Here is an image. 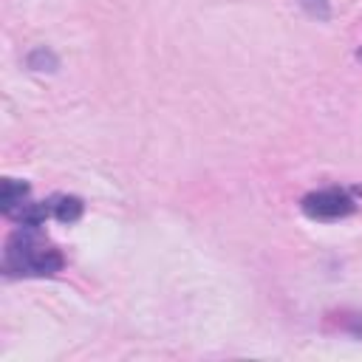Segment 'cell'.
<instances>
[{
    "instance_id": "cell-1",
    "label": "cell",
    "mask_w": 362,
    "mask_h": 362,
    "mask_svg": "<svg viewBox=\"0 0 362 362\" xmlns=\"http://www.w3.org/2000/svg\"><path fill=\"white\" fill-rule=\"evenodd\" d=\"M3 269L17 277H45L62 269V255L40 235V226L23 223V229H17L6 243Z\"/></svg>"
},
{
    "instance_id": "cell-2",
    "label": "cell",
    "mask_w": 362,
    "mask_h": 362,
    "mask_svg": "<svg viewBox=\"0 0 362 362\" xmlns=\"http://www.w3.org/2000/svg\"><path fill=\"white\" fill-rule=\"evenodd\" d=\"M356 209L354 198L345 192V189H317V192H308L303 198V212L314 221H337V218H345Z\"/></svg>"
},
{
    "instance_id": "cell-3",
    "label": "cell",
    "mask_w": 362,
    "mask_h": 362,
    "mask_svg": "<svg viewBox=\"0 0 362 362\" xmlns=\"http://www.w3.org/2000/svg\"><path fill=\"white\" fill-rule=\"evenodd\" d=\"M3 212L8 215V218H17L20 215V209L25 206V201H28V187L23 184V181H14V178H8L6 184H3Z\"/></svg>"
},
{
    "instance_id": "cell-4",
    "label": "cell",
    "mask_w": 362,
    "mask_h": 362,
    "mask_svg": "<svg viewBox=\"0 0 362 362\" xmlns=\"http://www.w3.org/2000/svg\"><path fill=\"white\" fill-rule=\"evenodd\" d=\"M48 204H51V215L57 221H62V223H74L82 215V201L74 198V195H57Z\"/></svg>"
},
{
    "instance_id": "cell-5",
    "label": "cell",
    "mask_w": 362,
    "mask_h": 362,
    "mask_svg": "<svg viewBox=\"0 0 362 362\" xmlns=\"http://www.w3.org/2000/svg\"><path fill=\"white\" fill-rule=\"evenodd\" d=\"M28 65H31L34 71H54V68H57V57H54L51 51H45V48H37V51L28 57Z\"/></svg>"
},
{
    "instance_id": "cell-6",
    "label": "cell",
    "mask_w": 362,
    "mask_h": 362,
    "mask_svg": "<svg viewBox=\"0 0 362 362\" xmlns=\"http://www.w3.org/2000/svg\"><path fill=\"white\" fill-rule=\"evenodd\" d=\"M300 6L305 8V14L317 20H328V0H300Z\"/></svg>"
},
{
    "instance_id": "cell-7",
    "label": "cell",
    "mask_w": 362,
    "mask_h": 362,
    "mask_svg": "<svg viewBox=\"0 0 362 362\" xmlns=\"http://www.w3.org/2000/svg\"><path fill=\"white\" fill-rule=\"evenodd\" d=\"M348 328H351V331H356V334H362V317H356L354 322H348Z\"/></svg>"
}]
</instances>
